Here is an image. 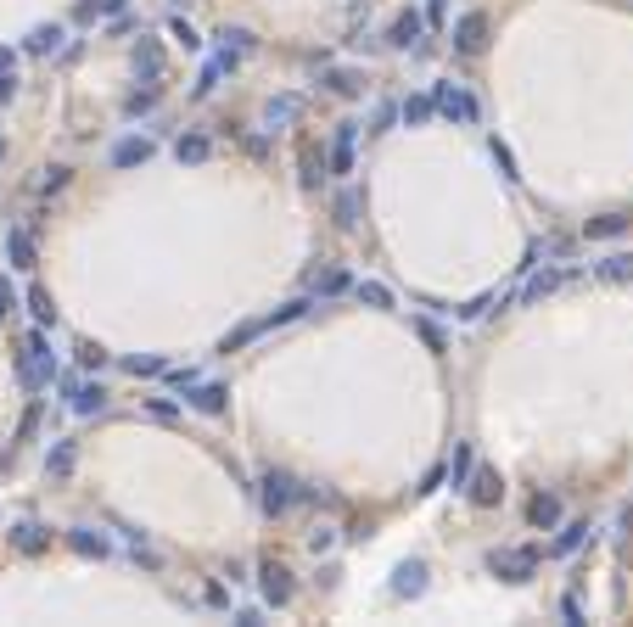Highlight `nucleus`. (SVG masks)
<instances>
[{
    "label": "nucleus",
    "mask_w": 633,
    "mask_h": 627,
    "mask_svg": "<svg viewBox=\"0 0 633 627\" xmlns=\"http://www.w3.org/2000/svg\"><path fill=\"white\" fill-rule=\"evenodd\" d=\"M0 163H6V140H0Z\"/></svg>",
    "instance_id": "obj_51"
},
{
    "label": "nucleus",
    "mask_w": 633,
    "mask_h": 627,
    "mask_svg": "<svg viewBox=\"0 0 633 627\" xmlns=\"http://www.w3.org/2000/svg\"><path fill=\"white\" fill-rule=\"evenodd\" d=\"M123 6H130V0H84L73 17H79V23H96V17H113V12H123Z\"/></svg>",
    "instance_id": "obj_33"
},
{
    "label": "nucleus",
    "mask_w": 633,
    "mask_h": 627,
    "mask_svg": "<svg viewBox=\"0 0 633 627\" xmlns=\"http://www.w3.org/2000/svg\"><path fill=\"white\" fill-rule=\"evenodd\" d=\"M130 62H135V79L140 85H163V73H168V56H163V46L157 39H135V51H130Z\"/></svg>",
    "instance_id": "obj_3"
},
{
    "label": "nucleus",
    "mask_w": 633,
    "mask_h": 627,
    "mask_svg": "<svg viewBox=\"0 0 633 627\" xmlns=\"http://www.w3.org/2000/svg\"><path fill=\"white\" fill-rule=\"evenodd\" d=\"M353 140H359V123H342V130H336V146H331V169L336 174H353Z\"/></svg>",
    "instance_id": "obj_19"
},
{
    "label": "nucleus",
    "mask_w": 633,
    "mask_h": 627,
    "mask_svg": "<svg viewBox=\"0 0 633 627\" xmlns=\"http://www.w3.org/2000/svg\"><path fill=\"white\" fill-rule=\"evenodd\" d=\"M527 521H533L538 532L561 527V498H555V493H533V505H527Z\"/></svg>",
    "instance_id": "obj_15"
},
{
    "label": "nucleus",
    "mask_w": 633,
    "mask_h": 627,
    "mask_svg": "<svg viewBox=\"0 0 633 627\" xmlns=\"http://www.w3.org/2000/svg\"><path fill=\"white\" fill-rule=\"evenodd\" d=\"M29 314H34L39 325H56V303H51L46 286H29Z\"/></svg>",
    "instance_id": "obj_29"
},
{
    "label": "nucleus",
    "mask_w": 633,
    "mask_h": 627,
    "mask_svg": "<svg viewBox=\"0 0 633 627\" xmlns=\"http://www.w3.org/2000/svg\"><path fill=\"white\" fill-rule=\"evenodd\" d=\"M46 543H51V532L39 527V521H17V527H12V549L17 555H39Z\"/></svg>",
    "instance_id": "obj_14"
},
{
    "label": "nucleus",
    "mask_w": 633,
    "mask_h": 627,
    "mask_svg": "<svg viewBox=\"0 0 633 627\" xmlns=\"http://www.w3.org/2000/svg\"><path fill=\"white\" fill-rule=\"evenodd\" d=\"M420 34H426V23H420V12H398V17H392V34H387V46H398V51H404V46H415Z\"/></svg>",
    "instance_id": "obj_18"
},
{
    "label": "nucleus",
    "mask_w": 633,
    "mask_h": 627,
    "mask_svg": "<svg viewBox=\"0 0 633 627\" xmlns=\"http://www.w3.org/2000/svg\"><path fill=\"white\" fill-rule=\"evenodd\" d=\"M258 589H264V599L281 611V605L291 599V572L281 566V560H264V566H258Z\"/></svg>",
    "instance_id": "obj_8"
},
{
    "label": "nucleus",
    "mask_w": 633,
    "mask_h": 627,
    "mask_svg": "<svg viewBox=\"0 0 633 627\" xmlns=\"http://www.w3.org/2000/svg\"><path fill=\"white\" fill-rule=\"evenodd\" d=\"M68 543H73V555H84V560H107V538L90 532V527H73Z\"/></svg>",
    "instance_id": "obj_21"
},
{
    "label": "nucleus",
    "mask_w": 633,
    "mask_h": 627,
    "mask_svg": "<svg viewBox=\"0 0 633 627\" xmlns=\"http://www.w3.org/2000/svg\"><path fill=\"white\" fill-rule=\"evenodd\" d=\"M6 253H12V269H34V263H39L34 236H29L23 224H12V230H6Z\"/></svg>",
    "instance_id": "obj_13"
},
{
    "label": "nucleus",
    "mask_w": 633,
    "mask_h": 627,
    "mask_svg": "<svg viewBox=\"0 0 633 627\" xmlns=\"http://www.w3.org/2000/svg\"><path fill=\"white\" fill-rule=\"evenodd\" d=\"M12 68H17V51L0 46V79H12Z\"/></svg>",
    "instance_id": "obj_48"
},
{
    "label": "nucleus",
    "mask_w": 633,
    "mask_h": 627,
    "mask_svg": "<svg viewBox=\"0 0 633 627\" xmlns=\"http://www.w3.org/2000/svg\"><path fill=\"white\" fill-rule=\"evenodd\" d=\"M432 113H437V101H432V96H415V101H404V107H398V118H404L409 130H415V123H426Z\"/></svg>",
    "instance_id": "obj_31"
},
{
    "label": "nucleus",
    "mask_w": 633,
    "mask_h": 627,
    "mask_svg": "<svg viewBox=\"0 0 633 627\" xmlns=\"http://www.w3.org/2000/svg\"><path fill=\"white\" fill-rule=\"evenodd\" d=\"M595 275H600V280H611V286L633 280V253H611V258H600V263H595Z\"/></svg>",
    "instance_id": "obj_22"
},
{
    "label": "nucleus",
    "mask_w": 633,
    "mask_h": 627,
    "mask_svg": "<svg viewBox=\"0 0 633 627\" xmlns=\"http://www.w3.org/2000/svg\"><path fill=\"white\" fill-rule=\"evenodd\" d=\"M578 280V269H544V275H533L521 291H516V303H544L550 291H561V286H572Z\"/></svg>",
    "instance_id": "obj_6"
},
{
    "label": "nucleus",
    "mask_w": 633,
    "mask_h": 627,
    "mask_svg": "<svg viewBox=\"0 0 633 627\" xmlns=\"http://www.w3.org/2000/svg\"><path fill=\"white\" fill-rule=\"evenodd\" d=\"M56 46H62V29H56V23H39V29L23 39V51H29V56H51Z\"/></svg>",
    "instance_id": "obj_23"
},
{
    "label": "nucleus",
    "mask_w": 633,
    "mask_h": 627,
    "mask_svg": "<svg viewBox=\"0 0 633 627\" xmlns=\"http://www.w3.org/2000/svg\"><path fill=\"white\" fill-rule=\"evenodd\" d=\"M168 34H174V39H180L185 51H202V39H197V29L185 23V17H174V23H168Z\"/></svg>",
    "instance_id": "obj_41"
},
{
    "label": "nucleus",
    "mask_w": 633,
    "mask_h": 627,
    "mask_svg": "<svg viewBox=\"0 0 633 627\" xmlns=\"http://www.w3.org/2000/svg\"><path fill=\"white\" fill-rule=\"evenodd\" d=\"M595 532L588 521H572V527H561V538H555V555H572V549H583V538Z\"/></svg>",
    "instance_id": "obj_32"
},
{
    "label": "nucleus",
    "mask_w": 633,
    "mask_h": 627,
    "mask_svg": "<svg viewBox=\"0 0 633 627\" xmlns=\"http://www.w3.org/2000/svg\"><path fill=\"white\" fill-rule=\"evenodd\" d=\"M392 594L398 599H420L426 594V566H420V560H404V566L392 572Z\"/></svg>",
    "instance_id": "obj_10"
},
{
    "label": "nucleus",
    "mask_w": 633,
    "mask_h": 627,
    "mask_svg": "<svg viewBox=\"0 0 633 627\" xmlns=\"http://www.w3.org/2000/svg\"><path fill=\"white\" fill-rule=\"evenodd\" d=\"M466 493H471L477 510H488V505H499V498H504V476H499V471H471Z\"/></svg>",
    "instance_id": "obj_9"
},
{
    "label": "nucleus",
    "mask_w": 633,
    "mask_h": 627,
    "mask_svg": "<svg viewBox=\"0 0 633 627\" xmlns=\"http://www.w3.org/2000/svg\"><path fill=\"white\" fill-rule=\"evenodd\" d=\"M264 330H269V325H264V320H247V325H241V330H230V337H224V342H219V353H241V347H247V342H258V337H264Z\"/></svg>",
    "instance_id": "obj_27"
},
{
    "label": "nucleus",
    "mask_w": 633,
    "mask_h": 627,
    "mask_svg": "<svg viewBox=\"0 0 633 627\" xmlns=\"http://www.w3.org/2000/svg\"><path fill=\"white\" fill-rule=\"evenodd\" d=\"M432 101H437V113H443V118H454V123H477V96H471V90H460V85H432Z\"/></svg>",
    "instance_id": "obj_5"
},
{
    "label": "nucleus",
    "mask_w": 633,
    "mask_h": 627,
    "mask_svg": "<svg viewBox=\"0 0 633 627\" xmlns=\"http://www.w3.org/2000/svg\"><path fill=\"white\" fill-rule=\"evenodd\" d=\"M426 6H432V17H443V6H449V0H426Z\"/></svg>",
    "instance_id": "obj_50"
},
{
    "label": "nucleus",
    "mask_w": 633,
    "mask_h": 627,
    "mask_svg": "<svg viewBox=\"0 0 633 627\" xmlns=\"http://www.w3.org/2000/svg\"><path fill=\"white\" fill-rule=\"evenodd\" d=\"M207 152H214V140H207V135H180L174 140V157L180 163H207Z\"/></svg>",
    "instance_id": "obj_25"
},
{
    "label": "nucleus",
    "mask_w": 633,
    "mask_h": 627,
    "mask_svg": "<svg viewBox=\"0 0 633 627\" xmlns=\"http://www.w3.org/2000/svg\"><path fill=\"white\" fill-rule=\"evenodd\" d=\"M325 85L336 90V96H359L365 85H359V73L353 68H325Z\"/></svg>",
    "instance_id": "obj_34"
},
{
    "label": "nucleus",
    "mask_w": 633,
    "mask_h": 627,
    "mask_svg": "<svg viewBox=\"0 0 633 627\" xmlns=\"http://www.w3.org/2000/svg\"><path fill=\"white\" fill-rule=\"evenodd\" d=\"M488 566H494L504 582H527V577L538 572V549H494Z\"/></svg>",
    "instance_id": "obj_4"
},
{
    "label": "nucleus",
    "mask_w": 633,
    "mask_h": 627,
    "mask_svg": "<svg viewBox=\"0 0 633 627\" xmlns=\"http://www.w3.org/2000/svg\"><path fill=\"white\" fill-rule=\"evenodd\" d=\"M101 359H107V353H101V347H90V342H84V347H79V364H84V370H96Z\"/></svg>",
    "instance_id": "obj_45"
},
{
    "label": "nucleus",
    "mask_w": 633,
    "mask_h": 627,
    "mask_svg": "<svg viewBox=\"0 0 633 627\" xmlns=\"http://www.w3.org/2000/svg\"><path fill=\"white\" fill-rule=\"evenodd\" d=\"M482 46H488V17H482V12H466V17L454 23V51H460V56H477Z\"/></svg>",
    "instance_id": "obj_7"
},
{
    "label": "nucleus",
    "mask_w": 633,
    "mask_h": 627,
    "mask_svg": "<svg viewBox=\"0 0 633 627\" xmlns=\"http://www.w3.org/2000/svg\"><path fill=\"white\" fill-rule=\"evenodd\" d=\"M298 174H303L308 191H320V185H325V152H320L314 140H303V152H298Z\"/></svg>",
    "instance_id": "obj_12"
},
{
    "label": "nucleus",
    "mask_w": 633,
    "mask_h": 627,
    "mask_svg": "<svg viewBox=\"0 0 633 627\" xmlns=\"http://www.w3.org/2000/svg\"><path fill=\"white\" fill-rule=\"evenodd\" d=\"M298 498H303V488H298V476H291V471H275V465H269V471L258 476V505H264V515H286Z\"/></svg>",
    "instance_id": "obj_2"
},
{
    "label": "nucleus",
    "mask_w": 633,
    "mask_h": 627,
    "mask_svg": "<svg viewBox=\"0 0 633 627\" xmlns=\"http://www.w3.org/2000/svg\"><path fill=\"white\" fill-rule=\"evenodd\" d=\"M12 90H17V85H12V79H0V101H12Z\"/></svg>",
    "instance_id": "obj_49"
},
{
    "label": "nucleus",
    "mask_w": 633,
    "mask_h": 627,
    "mask_svg": "<svg viewBox=\"0 0 633 627\" xmlns=\"http://www.w3.org/2000/svg\"><path fill=\"white\" fill-rule=\"evenodd\" d=\"M331 543H336V532H331V527H314V532H308V549H314V555H325Z\"/></svg>",
    "instance_id": "obj_43"
},
{
    "label": "nucleus",
    "mask_w": 633,
    "mask_h": 627,
    "mask_svg": "<svg viewBox=\"0 0 633 627\" xmlns=\"http://www.w3.org/2000/svg\"><path fill=\"white\" fill-rule=\"evenodd\" d=\"M146 157H152V140L146 135H130V140L113 146V169H135V163H146Z\"/></svg>",
    "instance_id": "obj_17"
},
{
    "label": "nucleus",
    "mask_w": 633,
    "mask_h": 627,
    "mask_svg": "<svg viewBox=\"0 0 633 627\" xmlns=\"http://www.w3.org/2000/svg\"><path fill=\"white\" fill-rule=\"evenodd\" d=\"M628 230H633L628 213H600V219H588L583 236H588V241H617V236H628Z\"/></svg>",
    "instance_id": "obj_16"
},
{
    "label": "nucleus",
    "mask_w": 633,
    "mask_h": 627,
    "mask_svg": "<svg viewBox=\"0 0 633 627\" xmlns=\"http://www.w3.org/2000/svg\"><path fill=\"white\" fill-rule=\"evenodd\" d=\"M224 398H230V392L214 387V381H207V387H191V404H197L202 414H224Z\"/></svg>",
    "instance_id": "obj_28"
},
{
    "label": "nucleus",
    "mask_w": 633,
    "mask_h": 627,
    "mask_svg": "<svg viewBox=\"0 0 633 627\" xmlns=\"http://www.w3.org/2000/svg\"><path fill=\"white\" fill-rule=\"evenodd\" d=\"M561 616L578 627V622H583V605H578V599H561Z\"/></svg>",
    "instance_id": "obj_47"
},
{
    "label": "nucleus",
    "mask_w": 633,
    "mask_h": 627,
    "mask_svg": "<svg viewBox=\"0 0 633 627\" xmlns=\"http://www.w3.org/2000/svg\"><path fill=\"white\" fill-rule=\"evenodd\" d=\"M420 337H426V347H432V353H443V330H437L432 320H420Z\"/></svg>",
    "instance_id": "obj_44"
},
{
    "label": "nucleus",
    "mask_w": 633,
    "mask_h": 627,
    "mask_svg": "<svg viewBox=\"0 0 633 627\" xmlns=\"http://www.w3.org/2000/svg\"><path fill=\"white\" fill-rule=\"evenodd\" d=\"M157 107V85H146V90H135L130 101H123V113H130V118H140V113H152Z\"/></svg>",
    "instance_id": "obj_40"
},
{
    "label": "nucleus",
    "mask_w": 633,
    "mask_h": 627,
    "mask_svg": "<svg viewBox=\"0 0 633 627\" xmlns=\"http://www.w3.org/2000/svg\"><path fill=\"white\" fill-rule=\"evenodd\" d=\"M101 409H107V392L101 387H73V414L79 421H90V414H101Z\"/></svg>",
    "instance_id": "obj_24"
},
{
    "label": "nucleus",
    "mask_w": 633,
    "mask_h": 627,
    "mask_svg": "<svg viewBox=\"0 0 633 627\" xmlns=\"http://www.w3.org/2000/svg\"><path fill=\"white\" fill-rule=\"evenodd\" d=\"M17 375H23V387H29V392H46V387L56 381V359H51L46 330H34V337L23 342V353H17Z\"/></svg>",
    "instance_id": "obj_1"
},
{
    "label": "nucleus",
    "mask_w": 633,
    "mask_h": 627,
    "mask_svg": "<svg viewBox=\"0 0 633 627\" xmlns=\"http://www.w3.org/2000/svg\"><path fill=\"white\" fill-rule=\"evenodd\" d=\"M12 308H17V291H12L6 280H0V320H6V314H12Z\"/></svg>",
    "instance_id": "obj_46"
},
{
    "label": "nucleus",
    "mask_w": 633,
    "mask_h": 627,
    "mask_svg": "<svg viewBox=\"0 0 633 627\" xmlns=\"http://www.w3.org/2000/svg\"><path fill=\"white\" fill-rule=\"evenodd\" d=\"M449 476H454V488H466V482H471V443H460V448H454Z\"/></svg>",
    "instance_id": "obj_39"
},
{
    "label": "nucleus",
    "mask_w": 633,
    "mask_h": 627,
    "mask_svg": "<svg viewBox=\"0 0 633 627\" xmlns=\"http://www.w3.org/2000/svg\"><path fill=\"white\" fill-rule=\"evenodd\" d=\"M353 297H359V303H370V308H392V291H387L382 280H359V286H353Z\"/></svg>",
    "instance_id": "obj_30"
},
{
    "label": "nucleus",
    "mask_w": 633,
    "mask_h": 627,
    "mask_svg": "<svg viewBox=\"0 0 633 627\" xmlns=\"http://www.w3.org/2000/svg\"><path fill=\"white\" fill-rule=\"evenodd\" d=\"M219 39H224V56H236V62L252 51V34H247V29H224Z\"/></svg>",
    "instance_id": "obj_37"
},
{
    "label": "nucleus",
    "mask_w": 633,
    "mask_h": 627,
    "mask_svg": "<svg viewBox=\"0 0 633 627\" xmlns=\"http://www.w3.org/2000/svg\"><path fill=\"white\" fill-rule=\"evenodd\" d=\"M123 370H130V375H163L168 364L157 359V353H135V359H123Z\"/></svg>",
    "instance_id": "obj_38"
},
{
    "label": "nucleus",
    "mask_w": 633,
    "mask_h": 627,
    "mask_svg": "<svg viewBox=\"0 0 633 627\" xmlns=\"http://www.w3.org/2000/svg\"><path fill=\"white\" fill-rule=\"evenodd\" d=\"M494 163H499L504 180H521V174H516V157H511V146H504V140H494Z\"/></svg>",
    "instance_id": "obj_42"
},
{
    "label": "nucleus",
    "mask_w": 633,
    "mask_h": 627,
    "mask_svg": "<svg viewBox=\"0 0 633 627\" xmlns=\"http://www.w3.org/2000/svg\"><path fill=\"white\" fill-rule=\"evenodd\" d=\"M73 459H79L73 443H51V454H46V476H51V482H68V476H73Z\"/></svg>",
    "instance_id": "obj_20"
},
{
    "label": "nucleus",
    "mask_w": 633,
    "mask_h": 627,
    "mask_svg": "<svg viewBox=\"0 0 633 627\" xmlns=\"http://www.w3.org/2000/svg\"><path fill=\"white\" fill-rule=\"evenodd\" d=\"M298 118H303V96H269V107H264L269 130H286V123H298Z\"/></svg>",
    "instance_id": "obj_11"
},
{
    "label": "nucleus",
    "mask_w": 633,
    "mask_h": 627,
    "mask_svg": "<svg viewBox=\"0 0 633 627\" xmlns=\"http://www.w3.org/2000/svg\"><path fill=\"white\" fill-rule=\"evenodd\" d=\"M314 291H320V297H336V291H348V269H342V263H325L320 275H314Z\"/></svg>",
    "instance_id": "obj_26"
},
{
    "label": "nucleus",
    "mask_w": 633,
    "mask_h": 627,
    "mask_svg": "<svg viewBox=\"0 0 633 627\" xmlns=\"http://www.w3.org/2000/svg\"><path fill=\"white\" fill-rule=\"evenodd\" d=\"M359 207H365V202H359V191H336V224L353 230L359 224Z\"/></svg>",
    "instance_id": "obj_35"
},
{
    "label": "nucleus",
    "mask_w": 633,
    "mask_h": 627,
    "mask_svg": "<svg viewBox=\"0 0 633 627\" xmlns=\"http://www.w3.org/2000/svg\"><path fill=\"white\" fill-rule=\"evenodd\" d=\"M68 174H73V169H62V163H51V169H39L34 191H39V196H51V191H62V185H68Z\"/></svg>",
    "instance_id": "obj_36"
}]
</instances>
